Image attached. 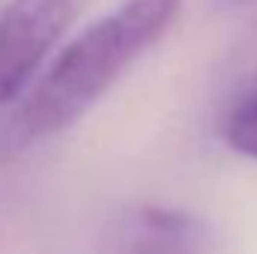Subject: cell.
I'll return each mask as SVG.
<instances>
[{"instance_id": "1", "label": "cell", "mask_w": 257, "mask_h": 254, "mask_svg": "<svg viewBox=\"0 0 257 254\" xmlns=\"http://www.w3.org/2000/svg\"><path fill=\"white\" fill-rule=\"evenodd\" d=\"M183 0H123L81 30L36 75L0 135L3 153L30 150L75 126L177 21Z\"/></svg>"}, {"instance_id": "2", "label": "cell", "mask_w": 257, "mask_h": 254, "mask_svg": "<svg viewBox=\"0 0 257 254\" xmlns=\"http://www.w3.org/2000/svg\"><path fill=\"white\" fill-rule=\"evenodd\" d=\"M84 0H9L0 12V105H12L36 81Z\"/></svg>"}, {"instance_id": "3", "label": "cell", "mask_w": 257, "mask_h": 254, "mask_svg": "<svg viewBox=\"0 0 257 254\" xmlns=\"http://www.w3.org/2000/svg\"><path fill=\"white\" fill-rule=\"evenodd\" d=\"M215 230L194 212L138 203L120 209L99 242V254H215Z\"/></svg>"}, {"instance_id": "4", "label": "cell", "mask_w": 257, "mask_h": 254, "mask_svg": "<svg viewBox=\"0 0 257 254\" xmlns=\"http://www.w3.org/2000/svg\"><path fill=\"white\" fill-rule=\"evenodd\" d=\"M221 138L233 153L257 162V90L227 111L221 123Z\"/></svg>"}, {"instance_id": "5", "label": "cell", "mask_w": 257, "mask_h": 254, "mask_svg": "<svg viewBox=\"0 0 257 254\" xmlns=\"http://www.w3.org/2000/svg\"><path fill=\"white\" fill-rule=\"evenodd\" d=\"M233 72L239 81H254L257 84V21L248 27V33L239 39L233 51Z\"/></svg>"}, {"instance_id": "6", "label": "cell", "mask_w": 257, "mask_h": 254, "mask_svg": "<svg viewBox=\"0 0 257 254\" xmlns=\"http://www.w3.org/2000/svg\"><path fill=\"white\" fill-rule=\"evenodd\" d=\"M221 6H245V3H254V0H218Z\"/></svg>"}]
</instances>
